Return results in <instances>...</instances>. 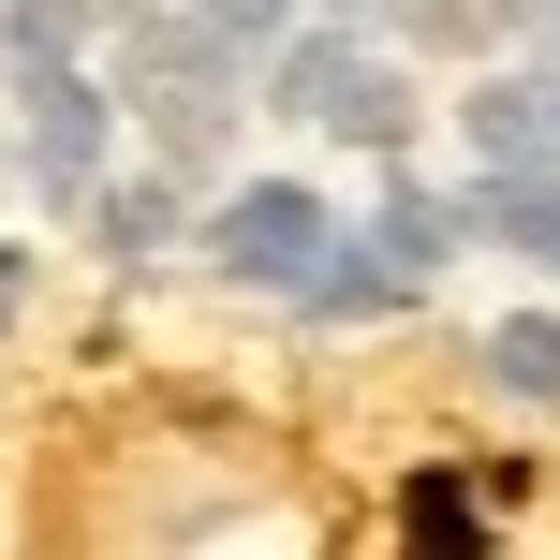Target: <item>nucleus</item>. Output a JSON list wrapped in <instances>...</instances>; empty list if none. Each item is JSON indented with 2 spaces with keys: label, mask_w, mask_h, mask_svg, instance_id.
I'll use <instances>...</instances> for the list:
<instances>
[{
  "label": "nucleus",
  "mask_w": 560,
  "mask_h": 560,
  "mask_svg": "<svg viewBox=\"0 0 560 560\" xmlns=\"http://www.w3.org/2000/svg\"><path fill=\"white\" fill-rule=\"evenodd\" d=\"M472 384L502 398V413H560V295L502 310V325H472Z\"/></svg>",
  "instance_id": "7"
},
{
  "label": "nucleus",
  "mask_w": 560,
  "mask_h": 560,
  "mask_svg": "<svg viewBox=\"0 0 560 560\" xmlns=\"http://www.w3.org/2000/svg\"><path fill=\"white\" fill-rule=\"evenodd\" d=\"M339 236H354V207H325L310 177H236V192L192 207V266L222 280V295H295Z\"/></svg>",
  "instance_id": "2"
},
{
  "label": "nucleus",
  "mask_w": 560,
  "mask_h": 560,
  "mask_svg": "<svg viewBox=\"0 0 560 560\" xmlns=\"http://www.w3.org/2000/svg\"><path fill=\"white\" fill-rule=\"evenodd\" d=\"M192 15H207V30H222V45H252V59H266V45H280V30H295V15H310V0H192Z\"/></svg>",
  "instance_id": "10"
},
{
  "label": "nucleus",
  "mask_w": 560,
  "mask_h": 560,
  "mask_svg": "<svg viewBox=\"0 0 560 560\" xmlns=\"http://www.w3.org/2000/svg\"><path fill=\"white\" fill-rule=\"evenodd\" d=\"M310 15H354V30H398V0H310Z\"/></svg>",
  "instance_id": "12"
},
{
  "label": "nucleus",
  "mask_w": 560,
  "mask_h": 560,
  "mask_svg": "<svg viewBox=\"0 0 560 560\" xmlns=\"http://www.w3.org/2000/svg\"><path fill=\"white\" fill-rule=\"evenodd\" d=\"M354 236H369V252H384L398 280H413V295H443V266L472 252V222H457V192H428L413 163H384V192L354 207Z\"/></svg>",
  "instance_id": "5"
},
{
  "label": "nucleus",
  "mask_w": 560,
  "mask_h": 560,
  "mask_svg": "<svg viewBox=\"0 0 560 560\" xmlns=\"http://www.w3.org/2000/svg\"><path fill=\"white\" fill-rule=\"evenodd\" d=\"M398 546H443V560L502 546V502H487V472H398Z\"/></svg>",
  "instance_id": "8"
},
{
  "label": "nucleus",
  "mask_w": 560,
  "mask_h": 560,
  "mask_svg": "<svg viewBox=\"0 0 560 560\" xmlns=\"http://www.w3.org/2000/svg\"><path fill=\"white\" fill-rule=\"evenodd\" d=\"M0 177H15V148H0Z\"/></svg>",
  "instance_id": "13"
},
{
  "label": "nucleus",
  "mask_w": 560,
  "mask_h": 560,
  "mask_svg": "<svg viewBox=\"0 0 560 560\" xmlns=\"http://www.w3.org/2000/svg\"><path fill=\"white\" fill-rule=\"evenodd\" d=\"M30 295H45V236H0V339L30 325Z\"/></svg>",
  "instance_id": "11"
},
{
  "label": "nucleus",
  "mask_w": 560,
  "mask_h": 560,
  "mask_svg": "<svg viewBox=\"0 0 560 560\" xmlns=\"http://www.w3.org/2000/svg\"><path fill=\"white\" fill-rule=\"evenodd\" d=\"M280 310H295L310 339H354V325H398V310H428V295H413V280H398L384 252H369V236H339V252L310 266L295 295H280Z\"/></svg>",
  "instance_id": "6"
},
{
  "label": "nucleus",
  "mask_w": 560,
  "mask_h": 560,
  "mask_svg": "<svg viewBox=\"0 0 560 560\" xmlns=\"http://www.w3.org/2000/svg\"><path fill=\"white\" fill-rule=\"evenodd\" d=\"M192 207H207V177H177V163H118L104 192H89V222H74V236H89L118 280H133V266L192 252Z\"/></svg>",
  "instance_id": "4"
},
{
  "label": "nucleus",
  "mask_w": 560,
  "mask_h": 560,
  "mask_svg": "<svg viewBox=\"0 0 560 560\" xmlns=\"http://www.w3.org/2000/svg\"><path fill=\"white\" fill-rule=\"evenodd\" d=\"M104 45V0H0V74H30V59H89Z\"/></svg>",
  "instance_id": "9"
},
{
  "label": "nucleus",
  "mask_w": 560,
  "mask_h": 560,
  "mask_svg": "<svg viewBox=\"0 0 560 560\" xmlns=\"http://www.w3.org/2000/svg\"><path fill=\"white\" fill-rule=\"evenodd\" d=\"M443 118H457V148H472V163H560V59H532V45L472 59Z\"/></svg>",
  "instance_id": "3"
},
{
  "label": "nucleus",
  "mask_w": 560,
  "mask_h": 560,
  "mask_svg": "<svg viewBox=\"0 0 560 560\" xmlns=\"http://www.w3.org/2000/svg\"><path fill=\"white\" fill-rule=\"evenodd\" d=\"M15 104H30V118H15V192L45 207V222H89V192L118 177V118H133L118 74H89V59H30Z\"/></svg>",
  "instance_id": "1"
}]
</instances>
